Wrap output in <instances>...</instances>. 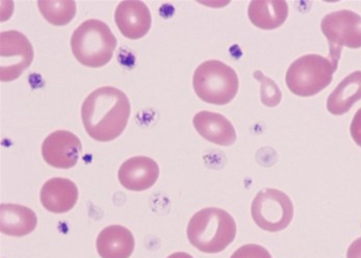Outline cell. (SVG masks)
<instances>
[{"label":"cell","mask_w":361,"mask_h":258,"mask_svg":"<svg viewBox=\"0 0 361 258\" xmlns=\"http://www.w3.org/2000/svg\"><path fill=\"white\" fill-rule=\"evenodd\" d=\"M34 56L32 43L22 32H2L0 34V80L8 82L20 78L32 65Z\"/></svg>","instance_id":"obj_8"},{"label":"cell","mask_w":361,"mask_h":258,"mask_svg":"<svg viewBox=\"0 0 361 258\" xmlns=\"http://www.w3.org/2000/svg\"><path fill=\"white\" fill-rule=\"evenodd\" d=\"M253 78L260 82V99L268 108H275L281 102L282 93L274 80L264 75L260 70L253 73Z\"/></svg>","instance_id":"obj_19"},{"label":"cell","mask_w":361,"mask_h":258,"mask_svg":"<svg viewBox=\"0 0 361 258\" xmlns=\"http://www.w3.org/2000/svg\"><path fill=\"white\" fill-rule=\"evenodd\" d=\"M321 30L329 44L328 58L338 66L343 47L361 48V17L350 10L329 13L321 22Z\"/></svg>","instance_id":"obj_6"},{"label":"cell","mask_w":361,"mask_h":258,"mask_svg":"<svg viewBox=\"0 0 361 258\" xmlns=\"http://www.w3.org/2000/svg\"><path fill=\"white\" fill-rule=\"evenodd\" d=\"M195 93L202 102L225 106L233 102L240 80L234 69L220 61H207L197 67L192 76Z\"/></svg>","instance_id":"obj_4"},{"label":"cell","mask_w":361,"mask_h":258,"mask_svg":"<svg viewBox=\"0 0 361 258\" xmlns=\"http://www.w3.org/2000/svg\"><path fill=\"white\" fill-rule=\"evenodd\" d=\"M115 22L126 38L137 40L148 34L152 25V16L145 2L128 0L118 4Z\"/></svg>","instance_id":"obj_10"},{"label":"cell","mask_w":361,"mask_h":258,"mask_svg":"<svg viewBox=\"0 0 361 258\" xmlns=\"http://www.w3.org/2000/svg\"><path fill=\"white\" fill-rule=\"evenodd\" d=\"M159 177L157 161L147 156H135L122 164L118 178L122 187L133 192L150 189Z\"/></svg>","instance_id":"obj_11"},{"label":"cell","mask_w":361,"mask_h":258,"mask_svg":"<svg viewBox=\"0 0 361 258\" xmlns=\"http://www.w3.org/2000/svg\"><path fill=\"white\" fill-rule=\"evenodd\" d=\"M82 148V142L71 131L56 130L44 140L42 156L51 167L70 169L78 164Z\"/></svg>","instance_id":"obj_9"},{"label":"cell","mask_w":361,"mask_h":258,"mask_svg":"<svg viewBox=\"0 0 361 258\" xmlns=\"http://www.w3.org/2000/svg\"><path fill=\"white\" fill-rule=\"evenodd\" d=\"M135 240L126 227L111 225L99 233L96 242L102 258H129L135 250Z\"/></svg>","instance_id":"obj_14"},{"label":"cell","mask_w":361,"mask_h":258,"mask_svg":"<svg viewBox=\"0 0 361 258\" xmlns=\"http://www.w3.org/2000/svg\"><path fill=\"white\" fill-rule=\"evenodd\" d=\"M248 16L253 25L260 30H272L280 27L288 16V4L286 1H251Z\"/></svg>","instance_id":"obj_17"},{"label":"cell","mask_w":361,"mask_h":258,"mask_svg":"<svg viewBox=\"0 0 361 258\" xmlns=\"http://www.w3.org/2000/svg\"><path fill=\"white\" fill-rule=\"evenodd\" d=\"M40 200L44 209L50 213H68L78 203V189L70 179L51 178L44 183Z\"/></svg>","instance_id":"obj_13"},{"label":"cell","mask_w":361,"mask_h":258,"mask_svg":"<svg viewBox=\"0 0 361 258\" xmlns=\"http://www.w3.org/2000/svg\"><path fill=\"white\" fill-rule=\"evenodd\" d=\"M117 47V39L106 22L90 19L82 22L71 37L73 56L80 64L102 68L111 62Z\"/></svg>","instance_id":"obj_3"},{"label":"cell","mask_w":361,"mask_h":258,"mask_svg":"<svg viewBox=\"0 0 361 258\" xmlns=\"http://www.w3.org/2000/svg\"><path fill=\"white\" fill-rule=\"evenodd\" d=\"M130 116L126 94L114 87L92 92L82 106V119L87 135L97 142H111L123 133Z\"/></svg>","instance_id":"obj_1"},{"label":"cell","mask_w":361,"mask_h":258,"mask_svg":"<svg viewBox=\"0 0 361 258\" xmlns=\"http://www.w3.org/2000/svg\"><path fill=\"white\" fill-rule=\"evenodd\" d=\"M167 258H194V257H192L191 254H189V253L176 252V253H173V254H171L170 257H168Z\"/></svg>","instance_id":"obj_23"},{"label":"cell","mask_w":361,"mask_h":258,"mask_svg":"<svg viewBox=\"0 0 361 258\" xmlns=\"http://www.w3.org/2000/svg\"><path fill=\"white\" fill-rule=\"evenodd\" d=\"M352 139L361 148V108L356 111L350 126Z\"/></svg>","instance_id":"obj_21"},{"label":"cell","mask_w":361,"mask_h":258,"mask_svg":"<svg viewBox=\"0 0 361 258\" xmlns=\"http://www.w3.org/2000/svg\"><path fill=\"white\" fill-rule=\"evenodd\" d=\"M361 100V71L352 72L343 78L327 99V109L334 116L347 113Z\"/></svg>","instance_id":"obj_16"},{"label":"cell","mask_w":361,"mask_h":258,"mask_svg":"<svg viewBox=\"0 0 361 258\" xmlns=\"http://www.w3.org/2000/svg\"><path fill=\"white\" fill-rule=\"evenodd\" d=\"M231 258H272V255L259 245L249 244L238 248Z\"/></svg>","instance_id":"obj_20"},{"label":"cell","mask_w":361,"mask_h":258,"mask_svg":"<svg viewBox=\"0 0 361 258\" xmlns=\"http://www.w3.org/2000/svg\"><path fill=\"white\" fill-rule=\"evenodd\" d=\"M188 238L192 246L203 253L224 251L236 237V223L231 214L216 207L197 211L190 220Z\"/></svg>","instance_id":"obj_2"},{"label":"cell","mask_w":361,"mask_h":258,"mask_svg":"<svg viewBox=\"0 0 361 258\" xmlns=\"http://www.w3.org/2000/svg\"><path fill=\"white\" fill-rule=\"evenodd\" d=\"M294 214L290 197L277 189L262 190L251 205V216L255 224L269 233H279L288 228Z\"/></svg>","instance_id":"obj_7"},{"label":"cell","mask_w":361,"mask_h":258,"mask_svg":"<svg viewBox=\"0 0 361 258\" xmlns=\"http://www.w3.org/2000/svg\"><path fill=\"white\" fill-rule=\"evenodd\" d=\"M36 214L19 204L0 205V231L10 237H24L36 229Z\"/></svg>","instance_id":"obj_15"},{"label":"cell","mask_w":361,"mask_h":258,"mask_svg":"<svg viewBox=\"0 0 361 258\" xmlns=\"http://www.w3.org/2000/svg\"><path fill=\"white\" fill-rule=\"evenodd\" d=\"M38 6L44 18L54 26L67 25L76 14V2L71 0L38 1Z\"/></svg>","instance_id":"obj_18"},{"label":"cell","mask_w":361,"mask_h":258,"mask_svg":"<svg viewBox=\"0 0 361 258\" xmlns=\"http://www.w3.org/2000/svg\"><path fill=\"white\" fill-rule=\"evenodd\" d=\"M338 70L329 58L319 54L300 56L286 71L288 90L299 97H312L329 86Z\"/></svg>","instance_id":"obj_5"},{"label":"cell","mask_w":361,"mask_h":258,"mask_svg":"<svg viewBox=\"0 0 361 258\" xmlns=\"http://www.w3.org/2000/svg\"><path fill=\"white\" fill-rule=\"evenodd\" d=\"M197 133L211 143L219 146L233 145L236 142V131L231 121L221 113L202 111L192 118Z\"/></svg>","instance_id":"obj_12"},{"label":"cell","mask_w":361,"mask_h":258,"mask_svg":"<svg viewBox=\"0 0 361 258\" xmlns=\"http://www.w3.org/2000/svg\"><path fill=\"white\" fill-rule=\"evenodd\" d=\"M347 258H361V238L354 240L348 248Z\"/></svg>","instance_id":"obj_22"}]
</instances>
